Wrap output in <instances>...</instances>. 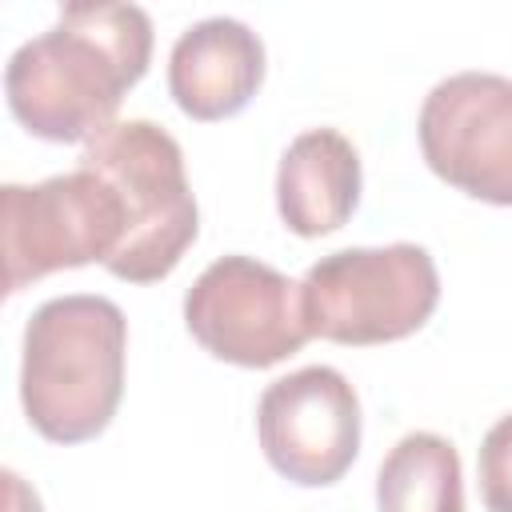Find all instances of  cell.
Instances as JSON below:
<instances>
[{"label": "cell", "mask_w": 512, "mask_h": 512, "mask_svg": "<svg viewBox=\"0 0 512 512\" xmlns=\"http://www.w3.org/2000/svg\"><path fill=\"white\" fill-rule=\"evenodd\" d=\"M4 288L20 292L52 272L108 264L124 240V208L104 176L72 168L40 184L0 188Z\"/></svg>", "instance_id": "obj_5"}, {"label": "cell", "mask_w": 512, "mask_h": 512, "mask_svg": "<svg viewBox=\"0 0 512 512\" xmlns=\"http://www.w3.org/2000/svg\"><path fill=\"white\" fill-rule=\"evenodd\" d=\"M192 340L236 368H272L308 344L300 284L256 256L212 260L184 296Z\"/></svg>", "instance_id": "obj_6"}, {"label": "cell", "mask_w": 512, "mask_h": 512, "mask_svg": "<svg viewBox=\"0 0 512 512\" xmlns=\"http://www.w3.org/2000/svg\"><path fill=\"white\" fill-rule=\"evenodd\" d=\"M440 304V272L428 248L396 240L384 248H340L300 280L312 336L332 344H392L420 332Z\"/></svg>", "instance_id": "obj_4"}, {"label": "cell", "mask_w": 512, "mask_h": 512, "mask_svg": "<svg viewBox=\"0 0 512 512\" xmlns=\"http://www.w3.org/2000/svg\"><path fill=\"white\" fill-rule=\"evenodd\" d=\"M152 60V16L136 4H68L24 40L4 68V96L24 132L48 144H88L112 128L120 100Z\"/></svg>", "instance_id": "obj_1"}, {"label": "cell", "mask_w": 512, "mask_h": 512, "mask_svg": "<svg viewBox=\"0 0 512 512\" xmlns=\"http://www.w3.org/2000/svg\"><path fill=\"white\" fill-rule=\"evenodd\" d=\"M360 204V156L336 128L300 132L276 168V212L288 232L316 240L352 220Z\"/></svg>", "instance_id": "obj_10"}, {"label": "cell", "mask_w": 512, "mask_h": 512, "mask_svg": "<svg viewBox=\"0 0 512 512\" xmlns=\"http://www.w3.org/2000/svg\"><path fill=\"white\" fill-rule=\"evenodd\" d=\"M80 168L104 176L124 208V240L104 268L128 284L164 280L200 232L176 136L152 120H116L84 144Z\"/></svg>", "instance_id": "obj_3"}, {"label": "cell", "mask_w": 512, "mask_h": 512, "mask_svg": "<svg viewBox=\"0 0 512 512\" xmlns=\"http://www.w3.org/2000/svg\"><path fill=\"white\" fill-rule=\"evenodd\" d=\"M380 512H464L460 452L436 432H408L376 472Z\"/></svg>", "instance_id": "obj_11"}, {"label": "cell", "mask_w": 512, "mask_h": 512, "mask_svg": "<svg viewBox=\"0 0 512 512\" xmlns=\"http://www.w3.org/2000/svg\"><path fill=\"white\" fill-rule=\"evenodd\" d=\"M128 320L108 296H52L24 324L20 404L52 444L96 440L124 396Z\"/></svg>", "instance_id": "obj_2"}, {"label": "cell", "mask_w": 512, "mask_h": 512, "mask_svg": "<svg viewBox=\"0 0 512 512\" xmlns=\"http://www.w3.org/2000/svg\"><path fill=\"white\" fill-rule=\"evenodd\" d=\"M480 496L488 512H512V412L500 416L480 444Z\"/></svg>", "instance_id": "obj_12"}, {"label": "cell", "mask_w": 512, "mask_h": 512, "mask_svg": "<svg viewBox=\"0 0 512 512\" xmlns=\"http://www.w3.org/2000/svg\"><path fill=\"white\" fill-rule=\"evenodd\" d=\"M264 84V40L232 20L208 16L184 28L168 56V92L192 120H228Z\"/></svg>", "instance_id": "obj_9"}, {"label": "cell", "mask_w": 512, "mask_h": 512, "mask_svg": "<svg viewBox=\"0 0 512 512\" xmlns=\"http://www.w3.org/2000/svg\"><path fill=\"white\" fill-rule=\"evenodd\" d=\"M420 152L456 192L512 208V80L456 72L420 108Z\"/></svg>", "instance_id": "obj_7"}, {"label": "cell", "mask_w": 512, "mask_h": 512, "mask_svg": "<svg viewBox=\"0 0 512 512\" xmlns=\"http://www.w3.org/2000/svg\"><path fill=\"white\" fill-rule=\"evenodd\" d=\"M264 460L300 488L336 484L360 452V396L328 364L296 368L272 380L256 404Z\"/></svg>", "instance_id": "obj_8"}]
</instances>
